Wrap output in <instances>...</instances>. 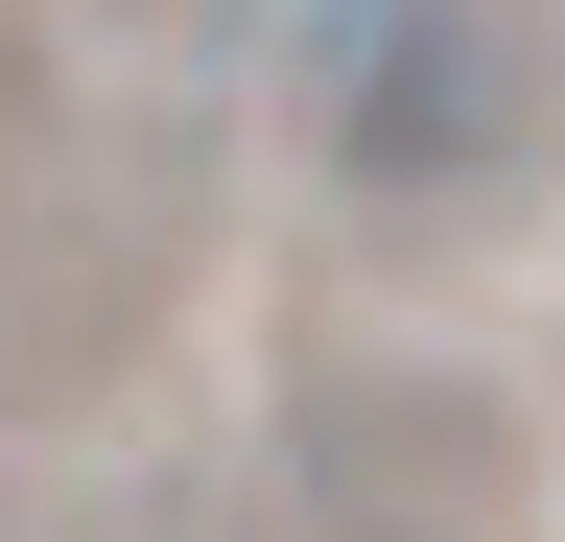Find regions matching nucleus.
Returning a JSON list of instances; mask_svg holds the SVG:
<instances>
[{
	"label": "nucleus",
	"instance_id": "nucleus-2",
	"mask_svg": "<svg viewBox=\"0 0 565 542\" xmlns=\"http://www.w3.org/2000/svg\"><path fill=\"white\" fill-rule=\"evenodd\" d=\"M494 496H519L494 401H448V378H330L307 401V519L330 542H471Z\"/></svg>",
	"mask_w": 565,
	"mask_h": 542
},
{
	"label": "nucleus",
	"instance_id": "nucleus-1",
	"mask_svg": "<svg viewBox=\"0 0 565 542\" xmlns=\"http://www.w3.org/2000/svg\"><path fill=\"white\" fill-rule=\"evenodd\" d=\"M282 95L353 213H494L542 166V0H282Z\"/></svg>",
	"mask_w": 565,
	"mask_h": 542
}]
</instances>
